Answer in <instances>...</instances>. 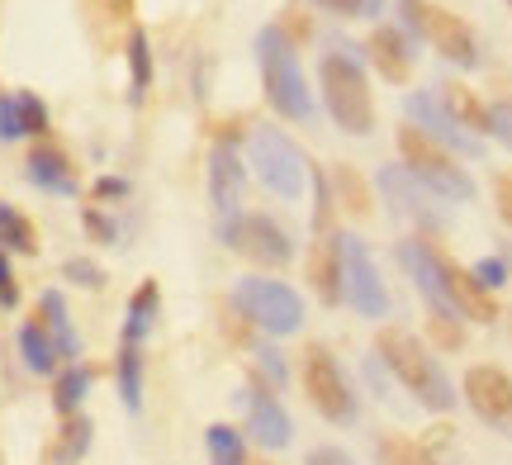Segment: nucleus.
Wrapping results in <instances>:
<instances>
[{
    "label": "nucleus",
    "mask_w": 512,
    "mask_h": 465,
    "mask_svg": "<svg viewBox=\"0 0 512 465\" xmlns=\"http://www.w3.org/2000/svg\"><path fill=\"white\" fill-rule=\"evenodd\" d=\"M375 361L418 399L422 409H432V413L456 409L460 394L451 390V380L441 371V356L432 352L427 342H418L413 333H403V328H380V337H375Z\"/></svg>",
    "instance_id": "obj_1"
},
{
    "label": "nucleus",
    "mask_w": 512,
    "mask_h": 465,
    "mask_svg": "<svg viewBox=\"0 0 512 465\" xmlns=\"http://www.w3.org/2000/svg\"><path fill=\"white\" fill-rule=\"evenodd\" d=\"M256 62H261V81H266V100H271L275 114H285L294 124H309L313 119V95L309 81H304V67L294 57L290 38L280 29H261L256 34Z\"/></svg>",
    "instance_id": "obj_2"
},
{
    "label": "nucleus",
    "mask_w": 512,
    "mask_h": 465,
    "mask_svg": "<svg viewBox=\"0 0 512 465\" xmlns=\"http://www.w3.org/2000/svg\"><path fill=\"white\" fill-rule=\"evenodd\" d=\"M247 162H252L256 181L280 195V200H299L309 190L313 162L304 157V148L294 143L290 133H280L275 124H252L247 133Z\"/></svg>",
    "instance_id": "obj_3"
},
{
    "label": "nucleus",
    "mask_w": 512,
    "mask_h": 465,
    "mask_svg": "<svg viewBox=\"0 0 512 465\" xmlns=\"http://www.w3.org/2000/svg\"><path fill=\"white\" fill-rule=\"evenodd\" d=\"M399 157H403V171H408L413 181H422L437 200H446V205H470V200H475V181H470L465 167H456V152H446L441 143H432V138L422 129H413V124L399 129Z\"/></svg>",
    "instance_id": "obj_4"
},
{
    "label": "nucleus",
    "mask_w": 512,
    "mask_h": 465,
    "mask_svg": "<svg viewBox=\"0 0 512 465\" xmlns=\"http://www.w3.org/2000/svg\"><path fill=\"white\" fill-rule=\"evenodd\" d=\"M318 76H323V100H328L332 124L351 138L375 129V100H370V81L366 67L351 53H323L318 62Z\"/></svg>",
    "instance_id": "obj_5"
},
{
    "label": "nucleus",
    "mask_w": 512,
    "mask_h": 465,
    "mask_svg": "<svg viewBox=\"0 0 512 465\" xmlns=\"http://www.w3.org/2000/svg\"><path fill=\"white\" fill-rule=\"evenodd\" d=\"M233 309H238L252 328H261L266 337H290L304 328V299L299 290H290L285 280L271 276H242L233 280Z\"/></svg>",
    "instance_id": "obj_6"
},
{
    "label": "nucleus",
    "mask_w": 512,
    "mask_h": 465,
    "mask_svg": "<svg viewBox=\"0 0 512 465\" xmlns=\"http://www.w3.org/2000/svg\"><path fill=\"white\" fill-rule=\"evenodd\" d=\"M399 15L408 24V38H422L427 48H437L446 62H456L465 72L479 67V38L460 15L441 10L432 0H399Z\"/></svg>",
    "instance_id": "obj_7"
},
{
    "label": "nucleus",
    "mask_w": 512,
    "mask_h": 465,
    "mask_svg": "<svg viewBox=\"0 0 512 465\" xmlns=\"http://www.w3.org/2000/svg\"><path fill=\"white\" fill-rule=\"evenodd\" d=\"M304 394H309V404L318 409V418H328L337 428H351L361 418V399L351 390L342 361L323 342H313L309 352H304Z\"/></svg>",
    "instance_id": "obj_8"
},
{
    "label": "nucleus",
    "mask_w": 512,
    "mask_h": 465,
    "mask_svg": "<svg viewBox=\"0 0 512 465\" xmlns=\"http://www.w3.org/2000/svg\"><path fill=\"white\" fill-rule=\"evenodd\" d=\"M219 242L228 252L247 257L252 266H290L294 261L290 228L280 224V219H271V214H247V209H242L238 219L219 224Z\"/></svg>",
    "instance_id": "obj_9"
},
{
    "label": "nucleus",
    "mask_w": 512,
    "mask_h": 465,
    "mask_svg": "<svg viewBox=\"0 0 512 465\" xmlns=\"http://www.w3.org/2000/svg\"><path fill=\"white\" fill-rule=\"evenodd\" d=\"M337 238V261H342V304H351L361 318L389 314V290L380 280V266L366 252V242L356 233H332Z\"/></svg>",
    "instance_id": "obj_10"
},
{
    "label": "nucleus",
    "mask_w": 512,
    "mask_h": 465,
    "mask_svg": "<svg viewBox=\"0 0 512 465\" xmlns=\"http://www.w3.org/2000/svg\"><path fill=\"white\" fill-rule=\"evenodd\" d=\"M380 195L394 205L399 219L418 224L422 233H441V228L451 224V219H446V200H437L432 190L422 186V181H413L403 167H384L380 171Z\"/></svg>",
    "instance_id": "obj_11"
},
{
    "label": "nucleus",
    "mask_w": 512,
    "mask_h": 465,
    "mask_svg": "<svg viewBox=\"0 0 512 465\" xmlns=\"http://www.w3.org/2000/svg\"><path fill=\"white\" fill-rule=\"evenodd\" d=\"M460 394L479 423L498 432H512V375L503 366H470L460 380Z\"/></svg>",
    "instance_id": "obj_12"
},
{
    "label": "nucleus",
    "mask_w": 512,
    "mask_h": 465,
    "mask_svg": "<svg viewBox=\"0 0 512 465\" xmlns=\"http://www.w3.org/2000/svg\"><path fill=\"white\" fill-rule=\"evenodd\" d=\"M403 110H408V119H413V129H422L446 152H456V157H484V138H470V133L460 129L456 119L441 110L437 91H413L408 100H403Z\"/></svg>",
    "instance_id": "obj_13"
},
{
    "label": "nucleus",
    "mask_w": 512,
    "mask_h": 465,
    "mask_svg": "<svg viewBox=\"0 0 512 465\" xmlns=\"http://www.w3.org/2000/svg\"><path fill=\"white\" fill-rule=\"evenodd\" d=\"M242 190H247V167H242L238 148L223 138V143H214V152H209V209H214L219 224H228V219L242 214Z\"/></svg>",
    "instance_id": "obj_14"
},
{
    "label": "nucleus",
    "mask_w": 512,
    "mask_h": 465,
    "mask_svg": "<svg viewBox=\"0 0 512 465\" xmlns=\"http://www.w3.org/2000/svg\"><path fill=\"white\" fill-rule=\"evenodd\" d=\"M242 409H247V432H252L256 447L266 451H285L294 442V423L290 413H285V404L275 399L261 380H252L247 390H242Z\"/></svg>",
    "instance_id": "obj_15"
},
{
    "label": "nucleus",
    "mask_w": 512,
    "mask_h": 465,
    "mask_svg": "<svg viewBox=\"0 0 512 465\" xmlns=\"http://www.w3.org/2000/svg\"><path fill=\"white\" fill-rule=\"evenodd\" d=\"M441 280H446V299H451V309L460 318H470V323H494L498 318V299L451 257H441Z\"/></svg>",
    "instance_id": "obj_16"
},
{
    "label": "nucleus",
    "mask_w": 512,
    "mask_h": 465,
    "mask_svg": "<svg viewBox=\"0 0 512 465\" xmlns=\"http://www.w3.org/2000/svg\"><path fill=\"white\" fill-rule=\"evenodd\" d=\"M24 176L34 181L38 190H48V195H62V200H72L76 190V171L72 162H67V152L53 148V143H38L34 152H29V162H24Z\"/></svg>",
    "instance_id": "obj_17"
},
{
    "label": "nucleus",
    "mask_w": 512,
    "mask_h": 465,
    "mask_svg": "<svg viewBox=\"0 0 512 465\" xmlns=\"http://www.w3.org/2000/svg\"><path fill=\"white\" fill-rule=\"evenodd\" d=\"M370 62L380 67L384 81H408V72H413V38L403 34V29H394V24H384V29H375L366 43Z\"/></svg>",
    "instance_id": "obj_18"
},
{
    "label": "nucleus",
    "mask_w": 512,
    "mask_h": 465,
    "mask_svg": "<svg viewBox=\"0 0 512 465\" xmlns=\"http://www.w3.org/2000/svg\"><path fill=\"white\" fill-rule=\"evenodd\" d=\"M157 318H162V290H157V280H143V285H138V290L128 295L119 347H143L147 333L157 328Z\"/></svg>",
    "instance_id": "obj_19"
},
{
    "label": "nucleus",
    "mask_w": 512,
    "mask_h": 465,
    "mask_svg": "<svg viewBox=\"0 0 512 465\" xmlns=\"http://www.w3.org/2000/svg\"><path fill=\"white\" fill-rule=\"evenodd\" d=\"M38 323H43L48 337L57 342V356L72 366L76 356H81V337H76V328H72V314H67L62 290H43V295H38Z\"/></svg>",
    "instance_id": "obj_20"
},
{
    "label": "nucleus",
    "mask_w": 512,
    "mask_h": 465,
    "mask_svg": "<svg viewBox=\"0 0 512 465\" xmlns=\"http://www.w3.org/2000/svg\"><path fill=\"white\" fill-rule=\"evenodd\" d=\"M437 100L441 110L456 119L460 129L470 133V138H479V133H489V105L479 100L470 86H460V81H446V86H437Z\"/></svg>",
    "instance_id": "obj_21"
},
{
    "label": "nucleus",
    "mask_w": 512,
    "mask_h": 465,
    "mask_svg": "<svg viewBox=\"0 0 512 465\" xmlns=\"http://www.w3.org/2000/svg\"><path fill=\"white\" fill-rule=\"evenodd\" d=\"M15 342H19V361H24L29 375H57V361H62V356H57V342L48 337V328H43L38 318L19 323Z\"/></svg>",
    "instance_id": "obj_22"
},
{
    "label": "nucleus",
    "mask_w": 512,
    "mask_h": 465,
    "mask_svg": "<svg viewBox=\"0 0 512 465\" xmlns=\"http://www.w3.org/2000/svg\"><path fill=\"white\" fill-rule=\"evenodd\" d=\"M86 394H91V366L72 361V366H62V371H57V380H53V409L62 413V418L81 413Z\"/></svg>",
    "instance_id": "obj_23"
},
{
    "label": "nucleus",
    "mask_w": 512,
    "mask_h": 465,
    "mask_svg": "<svg viewBox=\"0 0 512 465\" xmlns=\"http://www.w3.org/2000/svg\"><path fill=\"white\" fill-rule=\"evenodd\" d=\"M91 442H95V423L86 413L62 418V432H57V447H53V465H81V456L91 451Z\"/></svg>",
    "instance_id": "obj_24"
},
{
    "label": "nucleus",
    "mask_w": 512,
    "mask_h": 465,
    "mask_svg": "<svg viewBox=\"0 0 512 465\" xmlns=\"http://www.w3.org/2000/svg\"><path fill=\"white\" fill-rule=\"evenodd\" d=\"M313 290L323 304H342V261H337V238L318 242V257H313Z\"/></svg>",
    "instance_id": "obj_25"
},
{
    "label": "nucleus",
    "mask_w": 512,
    "mask_h": 465,
    "mask_svg": "<svg viewBox=\"0 0 512 465\" xmlns=\"http://www.w3.org/2000/svg\"><path fill=\"white\" fill-rule=\"evenodd\" d=\"M114 380H119V399H124V409L128 413L143 409V347H119Z\"/></svg>",
    "instance_id": "obj_26"
},
{
    "label": "nucleus",
    "mask_w": 512,
    "mask_h": 465,
    "mask_svg": "<svg viewBox=\"0 0 512 465\" xmlns=\"http://www.w3.org/2000/svg\"><path fill=\"white\" fill-rule=\"evenodd\" d=\"M204 451H209V465H247V437L228 423L204 428Z\"/></svg>",
    "instance_id": "obj_27"
},
{
    "label": "nucleus",
    "mask_w": 512,
    "mask_h": 465,
    "mask_svg": "<svg viewBox=\"0 0 512 465\" xmlns=\"http://www.w3.org/2000/svg\"><path fill=\"white\" fill-rule=\"evenodd\" d=\"M147 86H152V43H147L143 29L128 34V100L143 105Z\"/></svg>",
    "instance_id": "obj_28"
},
{
    "label": "nucleus",
    "mask_w": 512,
    "mask_h": 465,
    "mask_svg": "<svg viewBox=\"0 0 512 465\" xmlns=\"http://www.w3.org/2000/svg\"><path fill=\"white\" fill-rule=\"evenodd\" d=\"M380 465H437V461H432V451L418 447L413 437H403V432H384L380 437Z\"/></svg>",
    "instance_id": "obj_29"
},
{
    "label": "nucleus",
    "mask_w": 512,
    "mask_h": 465,
    "mask_svg": "<svg viewBox=\"0 0 512 465\" xmlns=\"http://www.w3.org/2000/svg\"><path fill=\"white\" fill-rule=\"evenodd\" d=\"M0 252H24V257H34V252H38L34 224H29L19 209H10V214L0 219Z\"/></svg>",
    "instance_id": "obj_30"
},
{
    "label": "nucleus",
    "mask_w": 512,
    "mask_h": 465,
    "mask_svg": "<svg viewBox=\"0 0 512 465\" xmlns=\"http://www.w3.org/2000/svg\"><path fill=\"white\" fill-rule=\"evenodd\" d=\"M15 105H19V124H24V138H43L48 133V105L38 100L34 91H15Z\"/></svg>",
    "instance_id": "obj_31"
},
{
    "label": "nucleus",
    "mask_w": 512,
    "mask_h": 465,
    "mask_svg": "<svg viewBox=\"0 0 512 465\" xmlns=\"http://www.w3.org/2000/svg\"><path fill=\"white\" fill-rule=\"evenodd\" d=\"M62 280H72L81 290H105V271L91 257H67L62 261Z\"/></svg>",
    "instance_id": "obj_32"
},
{
    "label": "nucleus",
    "mask_w": 512,
    "mask_h": 465,
    "mask_svg": "<svg viewBox=\"0 0 512 465\" xmlns=\"http://www.w3.org/2000/svg\"><path fill=\"white\" fill-rule=\"evenodd\" d=\"M81 224H86V233H91L100 247H119V224H114L105 209H95V205H86L81 209Z\"/></svg>",
    "instance_id": "obj_33"
},
{
    "label": "nucleus",
    "mask_w": 512,
    "mask_h": 465,
    "mask_svg": "<svg viewBox=\"0 0 512 465\" xmlns=\"http://www.w3.org/2000/svg\"><path fill=\"white\" fill-rule=\"evenodd\" d=\"M427 333L437 342L441 352H460L465 347V328H460V318H432L427 314Z\"/></svg>",
    "instance_id": "obj_34"
},
{
    "label": "nucleus",
    "mask_w": 512,
    "mask_h": 465,
    "mask_svg": "<svg viewBox=\"0 0 512 465\" xmlns=\"http://www.w3.org/2000/svg\"><path fill=\"white\" fill-rule=\"evenodd\" d=\"M470 276H475L479 285L494 295V290H503V285H508V257H479L475 266H470Z\"/></svg>",
    "instance_id": "obj_35"
},
{
    "label": "nucleus",
    "mask_w": 512,
    "mask_h": 465,
    "mask_svg": "<svg viewBox=\"0 0 512 465\" xmlns=\"http://www.w3.org/2000/svg\"><path fill=\"white\" fill-rule=\"evenodd\" d=\"M252 361H256V371L266 375V385H275V390H280V385L290 380V366L280 361V352H275V347H256Z\"/></svg>",
    "instance_id": "obj_36"
},
{
    "label": "nucleus",
    "mask_w": 512,
    "mask_h": 465,
    "mask_svg": "<svg viewBox=\"0 0 512 465\" xmlns=\"http://www.w3.org/2000/svg\"><path fill=\"white\" fill-rule=\"evenodd\" d=\"M19 138H24V124H19L15 95H0V143H19Z\"/></svg>",
    "instance_id": "obj_37"
},
{
    "label": "nucleus",
    "mask_w": 512,
    "mask_h": 465,
    "mask_svg": "<svg viewBox=\"0 0 512 465\" xmlns=\"http://www.w3.org/2000/svg\"><path fill=\"white\" fill-rule=\"evenodd\" d=\"M19 304V280H15V266L10 257L0 252V309H15Z\"/></svg>",
    "instance_id": "obj_38"
},
{
    "label": "nucleus",
    "mask_w": 512,
    "mask_h": 465,
    "mask_svg": "<svg viewBox=\"0 0 512 465\" xmlns=\"http://www.w3.org/2000/svg\"><path fill=\"white\" fill-rule=\"evenodd\" d=\"M318 5L332 15H380L384 0H318Z\"/></svg>",
    "instance_id": "obj_39"
},
{
    "label": "nucleus",
    "mask_w": 512,
    "mask_h": 465,
    "mask_svg": "<svg viewBox=\"0 0 512 465\" xmlns=\"http://www.w3.org/2000/svg\"><path fill=\"white\" fill-rule=\"evenodd\" d=\"M494 205H498V219L512 228V171H498L494 176Z\"/></svg>",
    "instance_id": "obj_40"
},
{
    "label": "nucleus",
    "mask_w": 512,
    "mask_h": 465,
    "mask_svg": "<svg viewBox=\"0 0 512 465\" xmlns=\"http://www.w3.org/2000/svg\"><path fill=\"white\" fill-rule=\"evenodd\" d=\"M304 465H356V456L342 447H332V442H323V447H313L309 456H304Z\"/></svg>",
    "instance_id": "obj_41"
},
{
    "label": "nucleus",
    "mask_w": 512,
    "mask_h": 465,
    "mask_svg": "<svg viewBox=\"0 0 512 465\" xmlns=\"http://www.w3.org/2000/svg\"><path fill=\"white\" fill-rule=\"evenodd\" d=\"M489 133L512 148V105H489Z\"/></svg>",
    "instance_id": "obj_42"
},
{
    "label": "nucleus",
    "mask_w": 512,
    "mask_h": 465,
    "mask_svg": "<svg viewBox=\"0 0 512 465\" xmlns=\"http://www.w3.org/2000/svg\"><path fill=\"white\" fill-rule=\"evenodd\" d=\"M128 181L124 176H100V181H95V200H100V205H105V200H128Z\"/></svg>",
    "instance_id": "obj_43"
},
{
    "label": "nucleus",
    "mask_w": 512,
    "mask_h": 465,
    "mask_svg": "<svg viewBox=\"0 0 512 465\" xmlns=\"http://www.w3.org/2000/svg\"><path fill=\"white\" fill-rule=\"evenodd\" d=\"M5 214H10V205H5V200H0V219H5Z\"/></svg>",
    "instance_id": "obj_44"
},
{
    "label": "nucleus",
    "mask_w": 512,
    "mask_h": 465,
    "mask_svg": "<svg viewBox=\"0 0 512 465\" xmlns=\"http://www.w3.org/2000/svg\"><path fill=\"white\" fill-rule=\"evenodd\" d=\"M508 5H512V0H508Z\"/></svg>",
    "instance_id": "obj_45"
}]
</instances>
